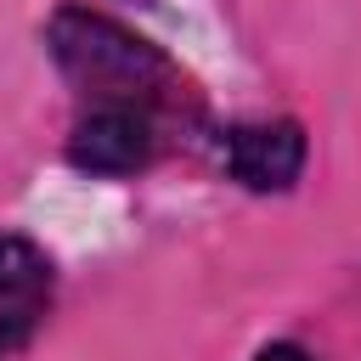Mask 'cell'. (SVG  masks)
I'll list each match as a JSON object with an SVG mask.
<instances>
[{"instance_id":"6da1fadb","label":"cell","mask_w":361,"mask_h":361,"mask_svg":"<svg viewBox=\"0 0 361 361\" xmlns=\"http://www.w3.org/2000/svg\"><path fill=\"white\" fill-rule=\"evenodd\" d=\"M45 45H51L62 79L90 96V107L164 113L180 102V73L169 68V56L102 11L62 6L45 28Z\"/></svg>"},{"instance_id":"7a4b0ae2","label":"cell","mask_w":361,"mask_h":361,"mask_svg":"<svg viewBox=\"0 0 361 361\" xmlns=\"http://www.w3.org/2000/svg\"><path fill=\"white\" fill-rule=\"evenodd\" d=\"M45 310H51V259L23 237H0V361L34 338Z\"/></svg>"},{"instance_id":"3957f363","label":"cell","mask_w":361,"mask_h":361,"mask_svg":"<svg viewBox=\"0 0 361 361\" xmlns=\"http://www.w3.org/2000/svg\"><path fill=\"white\" fill-rule=\"evenodd\" d=\"M68 158L90 175H130L152 158V113L141 107H90L73 124Z\"/></svg>"},{"instance_id":"277c9868","label":"cell","mask_w":361,"mask_h":361,"mask_svg":"<svg viewBox=\"0 0 361 361\" xmlns=\"http://www.w3.org/2000/svg\"><path fill=\"white\" fill-rule=\"evenodd\" d=\"M226 169L248 192H288L305 169V130L293 118L226 130Z\"/></svg>"},{"instance_id":"5b68a950","label":"cell","mask_w":361,"mask_h":361,"mask_svg":"<svg viewBox=\"0 0 361 361\" xmlns=\"http://www.w3.org/2000/svg\"><path fill=\"white\" fill-rule=\"evenodd\" d=\"M254 361H310V355H305L299 344H271V350H259Z\"/></svg>"},{"instance_id":"8992f818","label":"cell","mask_w":361,"mask_h":361,"mask_svg":"<svg viewBox=\"0 0 361 361\" xmlns=\"http://www.w3.org/2000/svg\"><path fill=\"white\" fill-rule=\"evenodd\" d=\"M135 6H152V0H135Z\"/></svg>"}]
</instances>
